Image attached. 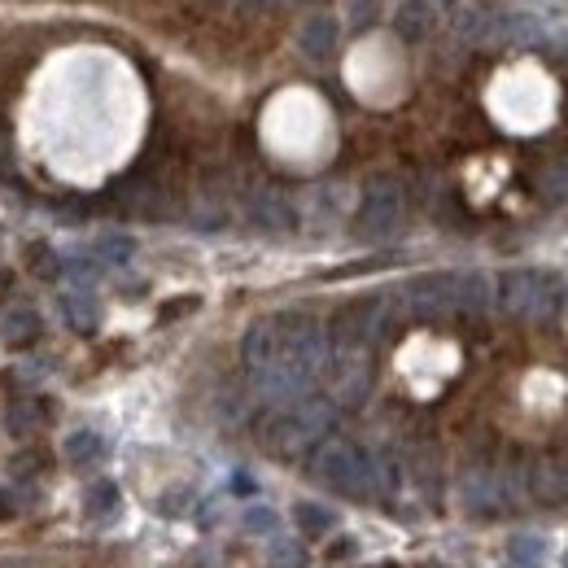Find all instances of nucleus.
I'll return each mask as SVG.
<instances>
[{"label":"nucleus","instance_id":"1","mask_svg":"<svg viewBox=\"0 0 568 568\" xmlns=\"http://www.w3.org/2000/svg\"><path fill=\"white\" fill-rule=\"evenodd\" d=\"M241 358L263 398H302L328 358V333L306 311H276L245 328Z\"/></svg>","mask_w":568,"mask_h":568},{"label":"nucleus","instance_id":"22","mask_svg":"<svg viewBox=\"0 0 568 568\" xmlns=\"http://www.w3.org/2000/svg\"><path fill=\"white\" fill-rule=\"evenodd\" d=\"M245 529H250V534L276 529V511H272V507H250V511H245Z\"/></svg>","mask_w":568,"mask_h":568},{"label":"nucleus","instance_id":"19","mask_svg":"<svg viewBox=\"0 0 568 568\" xmlns=\"http://www.w3.org/2000/svg\"><path fill=\"white\" fill-rule=\"evenodd\" d=\"M83 511L88 516H110V511H119V486L114 481H92L88 490H83Z\"/></svg>","mask_w":568,"mask_h":568},{"label":"nucleus","instance_id":"11","mask_svg":"<svg viewBox=\"0 0 568 568\" xmlns=\"http://www.w3.org/2000/svg\"><path fill=\"white\" fill-rule=\"evenodd\" d=\"M529 486H534V498H538V503H547V507H565L568 503V459L565 455H547V459L534 468Z\"/></svg>","mask_w":568,"mask_h":568},{"label":"nucleus","instance_id":"18","mask_svg":"<svg viewBox=\"0 0 568 568\" xmlns=\"http://www.w3.org/2000/svg\"><path fill=\"white\" fill-rule=\"evenodd\" d=\"M263 556H267V568H306V547L297 538H272Z\"/></svg>","mask_w":568,"mask_h":568},{"label":"nucleus","instance_id":"26","mask_svg":"<svg viewBox=\"0 0 568 568\" xmlns=\"http://www.w3.org/2000/svg\"><path fill=\"white\" fill-rule=\"evenodd\" d=\"M302 4H320V0H302Z\"/></svg>","mask_w":568,"mask_h":568},{"label":"nucleus","instance_id":"7","mask_svg":"<svg viewBox=\"0 0 568 568\" xmlns=\"http://www.w3.org/2000/svg\"><path fill=\"white\" fill-rule=\"evenodd\" d=\"M403 214H407V193L394 175H381L363 189L358 197V211H355V236L363 241H385L403 227Z\"/></svg>","mask_w":568,"mask_h":568},{"label":"nucleus","instance_id":"14","mask_svg":"<svg viewBox=\"0 0 568 568\" xmlns=\"http://www.w3.org/2000/svg\"><path fill=\"white\" fill-rule=\"evenodd\" d=\"M62 315L74 333H92L101 324V302L88 288H71V293H62Z\"/></svg>","mask_w":568,"mask_h":568},{"label":"nucleus","instance_id":"9","mask_svg":"<svg viewBox=\"0 0 568 568\" xmlns=\"http://www.w3.org/2000/svg\"><path fill=\"white\" fill-rule=\"evenodd\" d=\"M446 4H450V0H403L398 13H394V31H398V40H403V44H420V40H428V36L442 27Z\"/></svg>","mask_w":568,"mask_h":568},{"label":"nucleus","instance_id":"8","mask_svg":"<svg viewBox=\"0 0 568 568\" xmlns=\"http://www.w3.org/2000/svg\"><path fill=\"white\" fill-rule=\"evenodd\" d=\"M403 302L416 320H437L459 311V272H425L416 281H407Z\"/></svg>","mask_w":568,"mask_h":568},{"label":"nucleus","instance_id":"15","mask_svg":"<svg viewBox=\"0 0 568 568\" xmlns=\"http://www.w3.org/2000/svg\"><path fill=\"white\" fill-rule=\"evenodd\" d=\"M464 503L473 516H503L507 507V495L498 490V477H468L464 486Z\"/></svg>","mask_w":568,"mask_h":568},{"label":"nucleus","instance_id":"17","mask_svg":"<svg viewBox=\"0 0 568 568\" xmlns=\"http://www.w3.org/2000/svg\"><path fill=\"white\" fill-rule=\"evenodd\" d=\"M547 538L542 534H516L511 542H507V560L516 568H542L547 565Z\"/></svg>","mask_w":568,"mask_h":568},{"label":"nucleus","instance_id":"2","mask_svg":"<svg viewBox=\"0 0 568 568\" xmlns=\"http://www.w3.org/2000/svg\"><path fill=\"white\" fill-rule=\"evenodd\" d=\"M333 420H337V403L333 398H288L284 407H276L263 420L258 437H263V446L272 455L297 459V455H306L311 446H320L328 437Z\"/></svg>","mask_w":568,"mask_h":568},{"label":"nucleus","instance_id":"3","mask_svg":"<svg viewBox=\"0 0 568 568\" xmlns=\"http://www.w3.org/2000/svg\"><path fill=\"white\" fill-rule=\"evenodd\" d=\"M311 477L346 498H372L381 495L385 473L367 446H358L351 437H324L311 455Z\"/></svg>","mask_w":568,"mask_h":568},{"label":"nucleus","instance_id":"13","mask_svg":"<svg viewBox=\"0 0 568 568\" xmlns=\"http://www.w3.org/2000/svg\"><path fill=\"white\" fill-rule=\"evenodd\" d=\"M40 333H44V324L31 306H13V311L0 315V342L4 346H31Z\"/></svg>","mask_w":568,"mask_h":568},{"label":"nucleus","instance_id":"10","mask_svg":"<svg viewBox=\"0 0 568 568\" xmlns=\"http://www.w3.org/2000/svg\"><path fill=\"white\" fill-rule=\"evenodd\" d=\"M337 40H342V27H337V18H328V13H311V18L297 27V49H302L306 62H328V58L337 53Z\"/></svg>","mask_w":568,"mask_h":568},{"label":"nucleus","instance_id":"23","mask_svg":"<svg viewBox=\"0 0 568 568\" xmlns=\"http://www.w3.org/2000/svg\"><path fill=\"white\" fill-rule=\"evenodd\" d=\"M44 416H49V412H40L36 403H22V407H13V428H22V433H27V428L44 425Z\"/></svg>","mask_w":568,"mask_h":568},{"label":"nucleus","instance_id":"6","mask_svg":"<svg viewBox=\"0 0 568 568\" xmlns=\"http://www.w3.org/2000/svg\"><path fill=\"white\" fill-rule=\"evenodd\" d=\"M389 315H394V297H385V293H372V297H358L351 306H342L333 320L337 355H367V346L389 328Z\"/></svg>","mask_w":568,"mask_h":568},{"label":"nucleus","instance_id":"21","mask_svg":"<svg viewBox=\"0 0 568 568\" xmlns=\"http://www.w3.org/2000/svg\"><path fill=\"white\" fill-rule=\"evenodd\" d=\"M132 254H136V241H132V236H119V232H110V236H101V241H97V258H101V263H110V267L128 263Z\"/></svg>","mask_w":568,"mask_h":568},{"label":"nucleus","instance_id":"20","mask_svg":"<svg viewBox=\"0 0 568 568\" xmlns=\"http://www.w3.org/2000/svg\"><path fill=\"white\" fill-rule=\"evenodd\" d=\"M293 516H297L302 534H311V538H320V534H328V529H333V511H328L324 503H297V507H293Z\"/></svg>","mask_w":568,"mask_h":568},{"label":"nucleus","instance_id":"16","mask_svg":"<svg viewBox=\"0 0 568 568\" xmlns=\"http://www.w3.org/2000/svg\"><path fill=\"white\" fill-rule=\"evenodd\" d=\"M105 437L97 433V428H74L71 437H67V464L74 468H92V464H101L105 459Z\"/></svg>","mask_w":568,"mask_h":568},{"label":"nucleus","instance_id":"4","mask_svg":"<svg viewBox=\"0 0 568 568\" xmlns=\"http://www.w3.org/2000/svg\"><path fill=\"white\" fill-rule=\"evenodd\" d=\"M459 40H468L473 49H525V44H538L542 40V27L534 13H520V9H503V4H468L455 22Z\"/></svg>","mask_w":568,"mask_h":568},{"label":"nucleus","instance_id":"12","mask_svg":"<svg viewBox=\"0 0 568 568\" xmlns=\"http://www.w3.org/2000/svg\"><path fill=\"white\" fill-rule=\"evenodd\" d=\"M250 219L263 227V232H293L297 227V211L288 206V197L281 193H258L250 202Z\"/></svg>","mask_w":568,"mask_h":568},{"label":"nucleus","instance_id":"25","mask_svg":"<svg viewBox=\"0 0 568 568\" xmlns=\"http://www.w3.org/2000/svg\"><path fill=\"white\" fill-rule=\"evenodd\" d=\"M232 490H236V495H250V490H254L250 473H236V477H232Z\"/></svg>","mask_w":568,"mask_h":568},{"label":"nucleus","instance_id":"24","mask_svg":"<svg viewBox=\"0 0 568 568\" xmlns=\"http://www.w3.org/2000/svg\"><path fill=\"white\" fill-rule=\"evenodd\" d=\"M31 267H36V276H53L58 254H49V245H31Z\"/></svg>","mask_w":568,"mask_h":568},{"label":"nucleus","instance_id":"5","mask_svg":"<svg viewBox=\"0 0 568 568\" xmlns=\"http://www.w3.org/2000/svg\"><path fill=\"white\" fill-rule=\"evenodd\" d=\"M498 306L516 320H551L560 311V281L538 267H511L498 276Z\"/></svg>","mask_w":568,"mask_h":568}]
</instances>
